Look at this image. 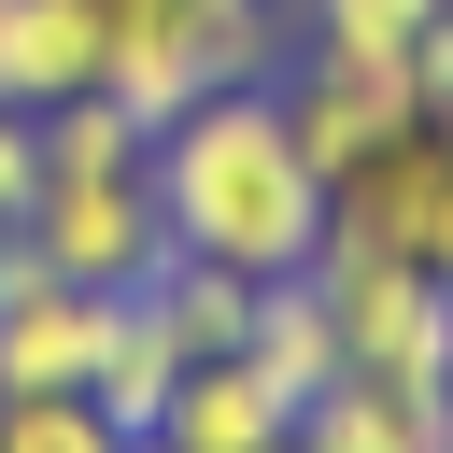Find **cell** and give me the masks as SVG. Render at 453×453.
I'll list each match as a JSON object with an SVG mask.
<instances>
[{
	"mask_svg": "<svg viewBox=\"0 0 453 453\" xmlns=\"http://www.w3.org/2000/svg\"><path fill=\"white\" fill-rule=\"evenodd\" d=\"M439 0H311V57H411Z\"/></svg>",
	"mask_w": 453,
	"mask_h": 453,
	"instance_id": "cell-13",
	"label": "cell"
},
{
	"mask_svg": "<svg viewBox=\"0 0 453 453\" xmlns=\"http://www.w3.org/2000/svg\"><path fill=\"white\" fill-rule=\"evenodd\" d=\"M99 85V14L85 0H0V113H57Z\"/></svg>",
	"mask_w": 453,
	"mask_h": 453,
	"instance_id": "cell-9",
	"label": "cell"
},
{
	"mask_svg": "<svg viewBox=\"0 0 453 453\" xmlns=\"http://www.w3.org/2000/svg\"><path fill=\"white\" fill-rule=\"evenodd\" d=\"M156 212H170V255H212L241 283H283L326 255V170L297 156L269 85H226L156 127Z\"/></svg>",
	"mask_w": 453,
	"mask_h": 453,
	"instance_id": "cell-1",
	"label": "cell"
},
{
	"mask_svg": "<svg viewBox=\"0 0 453 453\" xmlns=\"http://www.w3.org/2000/svg\"><path fill=\"white\" fill-rule=\"evenodd\" d=\"M311 283H326V311H340L354 382H439V354H453V283H425V269H396L382 241H340V226H326Z\"/></svg>",
	"mask_w": 453,
	"mask_h": 453,
	"instance_id": "cell-4",
	"label": "cell"
},
{
	"mask_svg": "<svg viewBox=\"0 0 453 453\" xmlns=\"http://www.w3.org/2000/svg\"><path fill=\"white\" fill-rule=\"evenodd\" d=\"M269 99H283V127H297V156H311L326 184H354V170L411 127V71H396V57H297V71H269Z\"/></svg>",
	"mask_w": 453,
	"mask_h": 453,
	"instance_id": "cell-6",
	"label": "cell"
},
{
	"mask_svg": "<svg viewBox=\"0 0 453 453\" xmlns=\"http://www.w3.org/2000/svg\"><path fill=\"white\" fill-rule=\"evenodd\" d=\"M396 71H411V113H425V127H453V0L425 14V42H411Z\"/></svg>",
	"mask_w": 453,
	"mask_h": 453,
	"instance_id": "cell-15",
	"label": "cell"
},
{
	"mask_svg": "<svg viewBox=\"0 0 453 453\" xmlns=\"http://www.w3.org/2000/svg\"><path fill=\"white\" fill-rule=\"evenodd\" d=\"M0 453H127V425H99V396H0Z\"/></svg>",
	"mask_w": 453,
	"mask_h": 453,
	"instance_id": "cell-14",
	"label": "cell"
},
{
	"mask_svg": "<svg viewBox=\"0 0 453 453\" xmlns=\"http://www.w3.org/2000/svg\"><path fill=\"white\" fill-rule=\"evenodd\" d=\"M283 453H453V396L439 382H340L297 411Z\"/></svg>",
	"mask_w": 453,
	"mask_h": 453,
	"instance_id": "cell-10",
	"label": "cell"
},
{
	"mask_svg": "<svg viewBox=\"0 0 453 453\" xmlns=\"http://www.w3.org/2000/svg\"><path fill=\"white\" fill-rule=\"evenodd\" d=\"M241 368H255L283 411H311V396H340V382H354V354H340V311H326V283H311V269L255 283V340H241Z\"/></svg>",
	"mask_w": 453,
	"mask_h": 453,
	"instance_id": "cell-7",
	"label": "cell"
},
{
	"mask_svg": "<svg viewBox=\"0 0 453 453\" xmlns=\"http://www.w3.org/2000/svg\"><path fill=\"white\" fill-rule=\"evenodd\" d=\"M127 453H156V439H127Z\"/></svg>",
	"mask_w": 453,
	"mask_h": 453,
	"instance_id": "cell-18",
	"label": "cell"
},
{
	"mask_svg": "<svg viewBox=\"0 0 453 453\" xmlns=\"http://www.w3.org/2000/svg\"><path fill=\"white\" fill-rule=\"evenodd\" d=\"M439 396H453V354H439Z\"/></svg>",
	"mask_w": 453,
	"mask_h": 453,
	"instance_id": "cell-17",
	"label": "cell"
},
{
	"mask_svg": "<svg viewBox=\"0 0 453 453\" xmlns=\"http://www.w3.org/2000/svg\"><path fill=\"white\" fill-rule=\"evenodd\" d=\"M198 354L156 326V297H113V326H99V368H85V396H99V425H127V439H156V411H170V382H184Z\"/></svg>",
	"mask_w": 453,
	"mask_h": 453,
	"instance_id": "cell-11",
	"label": "cell"
},
{
	"mask_svg": "<svg viewBox=\"0 0 453 453\" xmlns=\"http://www.w3.org/2000/svg\"><path fill=\"white\" fill-rule=\"evenodd\" d=\"M142 297H156V326H170L184 354H241V340H255V283H241V269H212V255H170Z\"/></svg>",
	"mask_w": 453,
	"mask_h": 453,
	"instance_id": "cell-12",
	"label": "cell"
},
{
	"mask_svg": "<svg viewBox=\"0 0 453 453\" xmlns=\"http://www.w3.org/2000/svg\"><path fill=\"white\" fill-rule=\"evenodd\" d=\"M326 226L340 241H382L396 269H425V283H453V127H396L354 184H326Z\"/></svg>",
	"mask_w": 453,
	"mask_h": 453,
	"instance_id": "cell-5",
	"label": "cell"
},
{
	"mask_svg": "<svg viewBox=\"0 0 453 453\" xmlns=\"http://www.w3.org/2000/svg\"><path fill=\"white\" fill-rule=\"evenodd\" d=\"M57 283H85V297H142L156 269H170V212H156V156H113V170H57L42 156V198H28V226H14Z\"/></svg>",
	"mask_w": 453,
	"mask_h": 453,
	"instance_id": "cell-3",
	"label": "cell"
},
{
	"mask_svg": "<svg viewBox=\"0 0 453 453\" xmlns=\"http://www.w3.org/2000/svg\"><path fill=\"white\" fill-rule=\"evenodd\" d=\"M28 198H42V127L0 113V226H28Z\"/></svg>",
	"mask_w": 453,
	"mask_h": 453,
	"instance_id": "cell-16",
	"label": "cell"
},
{
	"mask_svg": "<svg viewBox=\"0 0 453 453\" xmlns=\"http://www.w3.org/2000/svg\"><path fill=\"white\" fill-rule=\"evenodd\" d=\"M85 14H99V99H127L142 127L283 71V0H85Z\"/></svg>",
	"mask_w": 453,
	"mask_h": 453,
	"instance_id": "cell-2",
	"label": "cell"
},
{
	"mask_svg": "<svg viewBox=\"0 0 453 453\" xmlns=\"http://www.w3.org/2000/svg\"><path fill=\"white\" fill-rule=\"evenodd\" d=\"M297 439V411L241 368V354H198L184 382H170V411H156V453H283Z\"/></svg>",
	"mask_w": 453,
	"mask_h": 453,
	"instance_id": "cell-8",
	"label": "cell"
}]
</instances>
